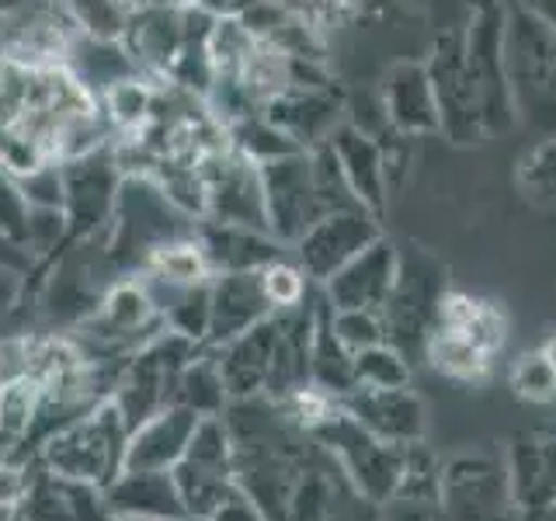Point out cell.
<instances>
[{
    "mask_svg": "<svg viewBox=\"0 0 556 521\" xmlns=\"http://www.w3.org/2000/svg\"><path fill=\"white\" fill-rule=\"evenodd\" d=\"M330 327H334V338L341 341V347L352 358L358 352H365V347H376L387 341L382 313H372V309H334Z\"/></svg>",
    "mask_w": 556,
    "mask_h": 521,
    "instance_id": "obj_31",
    "label": "cell"
},
{
    "mask_svg": "<svg viewBox=\"0 0 556 521\" xmlns=\"http://www.w3.org/2000/svg\"><path fill=\"white\" fill-rule=\"evenodd\" d=\"M0 521H11V511H0Z\"/></svg>",
    "mask_w": 556,
    "mask_h": 521,
    "instance_id": "obj_48",
    "label": "cell"
},
{
    "mask_svg": "<svg viewBox=\"0 0 556 521\" xmlns=\"http://www.w3.org/2000/svg\"><path fill=\"white\" fill-rule=\"evenodd\" d=\"M511 521H515V518H511Z\"/></svg>",
    "mask_w": 556,
    "mask_h": 521,
    "instance_id": "obj_50",
    "label": "cell"
},
{
    "mask_svg": "<svg viewBox=\"0 0 556 521\" xmlns=\"http://www.w3.org/2000/svg\"><path fill=\"white\" fill-rule=\"evenodd\" d=\"M31 469H35L31 462L14 459V452H0V511H14L22 504Z\"/></svg>",
    "mask_w": 556,
    "mask_h": 521,
    "instance_id": "obj_37",
    "label": "cell"
},
{
    "mask_svg": "<svg viewBox=\"0 0 556 521\" xmlns=\"http://www.w3.org/2000/svg\"><path fill=\"white\" fill-rule=\"evenodd\" d=\"M518 188L532 205L556 208V136H543L518 161Z\"/></svg>",
    "mask_w": 556,
    "mask_h": 521,
    "instance_id": "obj_29",
    "label": "cell"
},
{
    "mask_svg": "<svg viewBox=\"0 0 556 521\" xmlns=\"http://www.w3.org/2000/svg\"><path fill=\"white\" fill-rule=\"evenodd\" d=\"M396 271H400V251L387 237H379L358 257L348 260L338 275H330L320 289L334 309L382 313V306H387L390 292L396 285Z\"/></svg>",
    "mask_w": 556,
    "mask_h": 521,
    "instance_id": "obj_13",
    "label": "cell"
},
{
    "mask_svg": "<svg viewBox=\"0 0 556 521\" xmlns=\"http://www.w3.org/2000/svg\"><path fill=\"white\" fill-rule=\"evenodd\" d=\"M338 404L355 417V421L372 431L376 439L390 445H417L425 439V404L421 396H414L410 386L404 390H369L355 386L344 393Z\"/></svg>",
    "mask_w": 556,
    "mask_h": 521,
    "instance_id": "obj_14",
    "label": "cell"
},
{
    "mask_svg": "<svg viewBox=\"0 0 556 521\" xmlns=\"http://www.w3.org/2000/svg\"><path fill=\"white\" fill-rule=\"evenodd\" d=\"M170 473H174V483H178L185 514L213 518L223 504H230L240 494L233 434L226 428L223 414L202 417L185 448V456L178 459V466H174Z\"/></svg>",
    "mask_w": 556,
    "mask_h": 521,
    "instance_id": "obj_6",
    "label": "cell"
},
{
    "mask_svg": "<svg viewBox=\"0 0 556 521\" xmlns=\"http://www.w3.org/2000/svg\"><path fill=\"white\" fill-rule=\"evenodd\" d=\"M309 434L338 459L344 476L352 480V486L372 504V508H379V504H387L390 497L404 491L407 445H390L376 439V434L365 431L341 404Z\"/></svg>",
    "mask_w": 556,
    "mask_h": 521,
    "instance_id": "obj_3",
    "label": "cell"
},
{
    "mask_svg": "<svg viewBox=\"0 0 556 521\" xmlns=\"http://www.w3.org/2000/svg\"><path fill=\"white\" fill-rule=\"evenodd\" d=\"M17 521H115L109 494L101 486L63 480L39 462L31 469L28 491L14 508Z\"/></svg>",
    "mask_w": 556,
    "mask_h": 521,
    "instance_id": "obj_11",
    "label": "cell"
},
{
    "mask_svg": "<svg viewBox=\"0 0 556 521\" xmlns=\"http://www.w3.org/2000/svg\"><path fill=\"white\" fill-rule=\"evenodd\" d=\"M188 4L205 11V14H213V17H226V14H237L240 0H188Z\"/></svg>",
    "mask_w": 556,
    "mask_h": 521,
    "instance_id": "obj_41",
    "label": "cell"
},
{
    "mask_svg": "<svg viewBox=\"0 0 556 521\" xmlns=\"http://www.w3.org/2000/svg\"><path fill=\"white\" fill-rule=\"evenodd\" d=\"M508 382H511L515 396L526 399V404H553L556 399V369L543 355V347H539V352L518 355Z\"/></svg>",
    "mask_w": 556,
    "mask_h": 521,
    "instance_id": "obj_30",
    "label": "cell"
},
{
    "mask_svg": "<svg viewBox=\"0 0 556 521\" xmlns=\"http://www.w3.org/2000/svg\"><path fill=\"white\" fill-rule=\"evenodd\" d=\"M275 344H278V313L261 320L257 327L243 330L240 338L226 341L223 347H213L230 399H251L265 393L275 361Z\"/></svg>",
    "mask_w": 556,
    "mask_h": 521,
    "instance_id": "obj_16",
    "label": "cell"
},
{
    "mask_svg": "<svg viewBox=\"0 0 556 521\" xmlns=\"http://www.w3.org/2000/svg\"><path fill=\"white\" fill-rule=\"evenodd\" d=\"M42 399H46L42 382L31 376L0 382V452L28 445V439L39 434Z\"/></svg>",
    "mask_w": 556,
    "mask_h": 521,
    "instance_id": "obj_24",
    "label": "cell"
},
{
    "mask_svg": "<svg viewBox=\"0 0 556 521\" xmlns=\"http://www.w3.org/2000/svg\"><path fill=\"white\" fill-rule=\"evenodd\" d=\"M445 295V271L425 254L400 257L396 285L382 306V323H387V341L400 352L428 341L439 320V303Z\"/></svg>",
    "mask_w": 556,
    "mask_h": 521,
    "instance_id": "obj_8",
    "label": "cell"
},
{
    "mask_svg": "<svg viewBox=\"0 0 556 521\" xmlns=\"http://www.w3.org/2000/svg\"><path fill=\"white\" fill-rule=\"evenodd\" d=\"M379 521H434V500L417 494H396L379 504Z\"/></svg>",
    "mask_w": 556,
    "mask_h": 521,
    "instance_id": "obj_38",
    "label": "cell"
},
{
    "mask_svg": "<svg viewBox=\"0 0 556 521\" xmlns=\"http://www.w3.org/2000/svg\"><path fill=\"white\" fill-rule=\"evenodd\" d=\"M66 74L74 77L87 94L91 91L109 94L122 80L143 77V69L136 66V60L129 56V49L122 42H104V39H91V35L77 31V39L66 49Z\"/></svg>",
    "mask_w": 556,
    "mask_h": 521,
    "instance_id": "obj_21",
    "label": "cell"
},
{
    "mask_svg": "<svg viewBox=\"0 0 556 521\" xmlns=\"http://www.w3.org/2000/svg\"><path fill=\"white\" fill-rule=\"evenodd\" d=\"M463 28L434 35L425 66L434 87V101H439V132L452 147H477L491 139V126H486L480 84L466 60Z\"/></svg>",
    "mask_w": 556,
    "mask_h": 521,
    "instance_id": "obj_4",
    "label": "cell"
},
{
    "mask_svg": "<svg viewBox=\"0 0 556 521\" xmlns=\"http://www.w3.org/2000/svg\"><path fill=\"white\" fill-rule=\"evenodd\" d=\"M11 521H17V514H14V511H11Z\"/></svg>",
    "mask_w": 556,
    "mask_h": 521,
    "instance_id": "obj_49",
    "label": "cell"
},
{
    "mask_svg": "<svg viewBox=\"0 0 556 521\" xmlns=\"http://www.w3.org/2000/svg\"><path fill=\"white\" fill-rule=\"evenodd\" d=\"M126 417H122L112 396H104L49 434L39 448V462L63 480L91 483L104 491L126 469Z\"/></svg>",
    "mask_w": 556,
    "mask_h": 521,
    "instance_id": "obj_2",
    "label": "cell"
},
{
    "mask_svg": "<svg viewBox=\"0 0 556 521\" xmlns=\"http://www.w3.org/2000/svg\"><path fill=\"white\" fill-rule=\"evenodd\" d=\"M261 282H265V292H268L275 313L303 306L309 295V285H313L300 265H289L282 257L271 260L268 268H261Z\"/></svg>",
    "mask_w": 556,
    "mask_h": 521,
    "instance_id": "obj_33",
    "label": "cell"
},
{
    "mask_svg": "<svg viewBox=\"0 0 556 521\" xmlns=\"http://www.w3.org/2000/svg\"><path fill=\"white\" fill-rule=\"evenodd\" d=\"M543 355L549 358V365H553V369H556V334L543 344Z\"/></svg>",
    "mask_w": 556,
    "mask_h": 521,
    "instance_id": "obj_45",
    "label": "cell"
},
{
    "mask_svg": "<svg viewBox=\"0 0 556 521\" xmlns=\"http://www.w3.org/2000/svg\"><path fill=\"white\" fill-rule=\"evenodd\" d=\"M202 417L181 404H170L161 414L147 417L129 431L126 469H174L195 434Z\"/></svg>",
    "mask_w": 556,
    "mask_h": 521,
    "instance_id": "obj_18",
    "label": "cell"
},
{
    "mask_svg": "<svg viewBox=\"0 0 556 521\" xmlns=\"http://www.w3.org/2000/svg\"><path fill=\"white\" fill-rule=\"evenodd\" d=\"M504 77L515 122L539 136H556V28L508 0L504 14Z\"/></svg>",
    "mask_w": 556,
    "mask_h": 521,
    "instance_id": "obj_1",
    "label": "cell"
},
{
    "mask_svg": "<svg viewBox=\"0 0 556 521\" xmlns=\"http://www.w3.org/2000/svg\"><path fill=\"white\" fill-rule=\"evenodd\" d=\"M25 0H0V17H8V14H14L17 8H22Z\"/></svg>",
    "mask_w": 556,
    "mask_h": 521,
    "instance_id": "obj_44",
    "label": "cell"
},
{
    "mask_svg": "<svg viewBox=\"0 0 556 521\" xmlns=\"http://www.w3.org/2000/svg\"><path fill=\"white\" fill-rule=\"evenodd\" d=\"M199 247L208 260V271L223 275V271H261L268 268L271 260L282 257V243H278L268 230H251V226H237V223H219V219H205L195 230Z\"/></svg>",
    "mask_w": 556,
    "mask_h": 521,
    "instance_id": "obj_17",
    "label": "cell"
},
{
    "mask_svg": "<svg viewBox=\"0 0 556 521\" xmlns=\"http://www.w3.org/2000/svg\"><path fill=\"white\" fill-rule=\"evenodd\" d=\"M66 11L74 17L80 35H91V39H104V42H122L136 8L129 0H66Z\"/></svg>",
    "mask_w": 556,
    "mask_h": 521,
    "instance_id": "obj_27",
    "label": "cell"
},
{
    "mask_svg": "<svg viewBox=\"0 0 556 521\" xmlns=\"http://www.w3.org/2000/svg\"><path fill=\"white\" fill-rule=\"evenodd\" d=\"M434 330H448L469 344L483 347L486 355H494L504 344V317L501 309L477 300V295L466 292H445L439 303V320H434Z\"/></svg>",
    "mask_w": 556,
    "mask_h": 521,
    "instance_id": "obj_23",
    "label": "cell"
},
{
    "mask_svg": "<svg viewBox=\"0 0 556 521\" xmlns=\"http://www.w3.org/2000/svg\"><path fill=\"white\" fill-rule=\"evenodd\" d=\"M208 521H268V518L261 514L254 504L243 497V491H240L230 504H223V508L213 518H208Z\"/></svg>",
    "mask_w": 556,
    "mask_h": 521,
    "instance_id": "obj_39",
    "label": "cell"
},
{
    "mask_svg": "<svg viewBox=\"0 0 556 521\" xmlns=\"http://www.w3.org/2000/svg\"><path fill=\"white\" fill-rule=\"evenodd\" d=\"M334 115L338 104L317 94V91H292V94H275L265 104V118L271 126L282 129L292 143H300L303 150L309 143H327V136L334 132Z\"/></svg>",
    "mask_w": 556,
    "mask_h": 521,
    "instance_id": "obj_22",
    "label": "cell"
},
{
    "mask_svg": "<svg viewBox=\"0 0 556 521\" xmlns=\"http://www.w3.org/2000/svg\"><path fill=\"white\" fill-rule=\"evenodd\" d=\"M28 213L31 205L22 185L8 167H0V240L14 251H28Z\"/></svg>",
    "mask_w": 556,
    "mask_h": 521,
    "instance_id": "obj_32",
    "label": "cell"
},
{
    "mask_svg": "<svg viewBox=\"0 0 556 521\" xmlns=\"http://www.w3.org/2000/svg\"><path fill=\"white\" fill-rule=\"evenodd\" d=\"M410 4L428 22L431 35H439V31L463 28L473 17L480 0H410Z\"/></svg>",
    "mask_w": 556,
    "mask_h": 521,
    "instance_id": "obj_36",
    "label": "cell"
},
{
    "mask_svg": "<svg viewBox=\"0 0 556 521\" xmlns=\"http://www.w3.org/2000/svg\"><path fill=\"white\" fill-rule=\"evenodd\" d=\"M195 352L199 344L174 334V330H164V334L147 341L139 352H132V358L122 365L112 386V399L122 410V417H126L129 431L174 404L178 379L185 372V365L195 358Z\"/></svg>",
    "mask_w": 556,
    "mask_h": 521,
    "instance_id": "obj_5",
    "label": "cell"
},
{
    "mask_svg": "<svg viewBox=\"0 0 556 521\" xmlns=\"http://www.w3.org/2000/svg\"><path fill=\"white\" fill-rule=\"evenodd\" d=\"M115 521H156V518H136V514H115Z\"/></svg>",
    "mask_w": 556,
    "mask_h": 521,
    "instance_id": "obj_46",
    "label": "cell"
},
{
    "mask_svg": "<svg viewBox=\"0 0 556 521\" xmlns=\"http://www.w3.org/2000/svg\"><path fill=\"white\" fill-rule=\"evenodd\" d=\"M132 8H181L188 0H129Z\"/></svg>",
    "mask_w": 556,
    "mask_h": 521,
    "instance_id": "obj_43",
    "label": "cell"
},
{
    "mask_svg": "<svg viewBox=\"0 0 556 521\" xmlns=\"http://www.w3.org/2000/svg\"><path fill=\"white\" fill-rule=\"evenodd\" d=\"M122 46L143 74H170L185 46V4L181 8H136Z\"/></svg>",
    "mask_w": 556,
    "mask_h": 521,
    "instance_id": "obj_19",
    "label": "cell"
},
{
    "mask_svg": "<svg viewBox=\"0 0 556 521\" xmlns=\"http://www.w3.org/2000/svg\"><path fill=\"white\" fill-rule=\"evenodd\" d=\"M543 442H546V486H549V500L556 504V442L553 439Z\"/></svg>",
    "mask_w": 556,
    "mask_h": 521,
    "instance_id": "obj_42",
    "label": "cell"
},
{
    "mask_svg": "<svg viewBox=\"0 0 556 521\" xmlns=\"http://www.w3.org/2000/svg\"><path fill=\"white\" fill-rule=\"evenodd\" d=\"M382 118L396 136H431L439 132V101L425 60H400L390 66L382 84Z\"/></svg>",
    "mask_w": 556,
    "mask_h": 521,
    "instance_id": "obj_15",
    "label": "cell"
},
{
    "mask_svg": "<svg viewBox=\"0 0 556 521\" xmlns=\"http://www.w3.org/2000/svg\"><path fill=\"white\" fill-rule=\"evenodd\" d=\"M25 199L31 208H63L66 205V174L60 161H49L28 174H17Z\"/></svg>",
    "mask_w": 556,
    "mask_h": 521,
    "instance_id": "obj_34",
    "label": "cell"
},
{
    "mask_svg": "<svg viewBox=\"0 0 556 521\" xmlns=\"http://www.w3.org/2000/svg\"><path fill=\"white\" fill-rule=\"evenodd\" d=\"M379 237L382 230L372 213H365V208H334L292 243L295 265L306 271L309 282L324 285L330 275H338L348 260L358 257Z\"/></svg>",
    "mask_w": 556,
    "mask_h": 521,
    "instance_id": "obj_9",
    "label": "cell"
},
{
    "mask_svg": "<svg viewBox=\"0 0 556 521\" xmlns=\"http://www.w3.org/2000/svg\"><path fill=\"white\" fill-rule=\"evenodd\" d=\"M521 11H529L532 17H539L543 25L556 28V0H515Z\"/></svg>",
    "mask_w": 556,
    "mask_h": 521,
    "instance_id": "obj_40",
    "label": "cell"
},
{
    "mask_svg": "<svg viewBox=\"0 0 556 521\" xmlns=\"http://www.w3.org/2000/svg\"><path fill=\"white\" fill-rule=\"evenodd\" d=\"M104 101H109V118L115 126H139L150 112V91L143 77L122 80L118 87H112V91L104 94Z\"/></svg>",
    "mask_w": 556,
    "mask_h": 521,
    "instance_id": "obj_35",
    "label": "cell"
},
{
    "mask_svg": "<svg viewBox=\"0 0 556 521\" xmlns=\"http://www.w3.org/2000/svg\"><path fill=\"white\" fill-rule=\"evenodd\" d=\"M104 494H109L115 514H136L156 521H174L185 514V504L170 469H122L104 486Z\"/></svg>",
    "mask_w": 556,
    "mask_h": 521,
    "instance_id": "obj_20",
    "label": "cell"
},
{
    "mask_svg": "<svg viewBox=\"0 0 556 521\" xmlns=\"http://www.w3.org/2000/svg\"><path fill=\"white\" fill-rule=\"evenodd\" d=\"M352 369H355V386H369V390H404V386H410L407 355L400 352V347H393L390 341L358 352L352 358Z\"/></svg>",
    "mask_w": 556,
    "mask_h": 521,
    "instance_id": "obj_28",
    "label": "cell"
},
{
    "mask_svg": "<svg viewBox=\"0 0 556 521\" xmlns=\"http://www.w3.org/2000/svg\"><path fill=\"white\" fill-rule=\"evenodd\" d=\"M425 355L442 376L463 379V382H480L491 372V358H494V355H486L483 347L448 334V330H431L425 341Z\"/></svg>",
    "mask_w": 556,
    "mask_h": 521,
    "instance_id": "obj_26",
    "label": "cell"
},
{
    "mask_svg": "<svg viewBox=\"0 0 556 521\" xmlns=\"http://www.w3.org/2000/svg\"><path fill=\"white\" fill-rule=\"evenodd\" d=\"M275 317L261 271H223L208 282V330L202 347H223L243 330Z\"/></svg>",
    "mask_w": 556,
    "mask_h": 521,
    "instance_id": "obj_10",
    "label": "cell"
},
{
    "mask_svg": "<svg viewBox=\"0 0 556 521\" xmlns=\"http://www.w3.org/2000/svg\"><path fill=\"white\" fill-rule=\"evenodd\" d=\"M174 404L195 410L199 417H219L226 410V404H230V393H226V386H223L219 361L213 355V347H208L205 355L195 352V358L185 365Z\"/></svg>",
    "mask_w": 556,
    "mask_h": 521,
    "instance_id": "obj_25",
    "label": "cell"
},
{
    "mask_svg": "<svg viewBox=\"0 0 556 521\" xmlns=\"http://www.w3.org/2000/svg\"><path fill=\"white\" fill-rule=\"evenodd\" d=\"M327 147L334 153L338 170L352 191V199L372 213L379 223L387 216L390 202V174H387V150L376 143L372 132H365L358 126H338L327 136Z\"/></svg>",
    "mask_w": 556,
    "mask_h": 521,
    "instance_id": "obj_12",
    "label": "cell"
},
{
    "mask_svg": "<svg viewBox=\"0 0 556 521\" xmlns=\"http://www.w3.org/2000/svg\"><path fill=\"white\" fill-rule=\"evenodd\" d=\"M174 521H208V518H202V514H181V518H174Z\"/></svg>",
    "mask_w": 556,
    "mask_h": 521,
    "instance_id": "obj_47",
    "label": "cell"
},
{
    "mask_svg": "<svg viewBox=\"0 0 556 521\" xmlns=\"http://www.w3.org/2000/svg\"><path fill=\"white\" fill-rule=\"evenodd\" d=\"M511 486L504 462L491 456H456L442 466L434 521H511Z\"/></svg>",
    "mask_w": 556,
    "mask_h": 521,
    "instance_id": "obj_7",
    "label": "cell"
}]
</instances>
